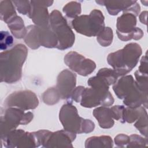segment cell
Here are the masks:
<instances>
[{"label": "cell", "instance_id": "484cf974", "mask_svg": "<svg viewBox=\"0 0 148 148\" xmlns=\"http://www.w3.org/2000/svg\"><path fill=\"white\" fill-rule=\"evenodd\" d=\"M135 121L134 125L135 127L139 131L142 135L147 138V113L145 108L143 110L140 115Z\"/></svg>", "mask_w": 148, "mask_h": 148}, {"label": "cell", "instance_id": "44dd1931", "mask_svg": "<svg viewBox=\"0 0 148 148\" xmlns=\"http://www.w3.org/2000/svg\"><path fill=\"white\" fill-rule=\"evenodd\" d=\"M17 15L14 5L12 1H1L0 2V18L5 23Z\"/></svg>", "mask_w": 148, "mask_h": 148}, {"label": "cell", "instance_id": "836d02e7", "mask_svg": "<svg viewBox=\"0 0 148 148\" xmlns=\"http://www.w3.org/2000/svg\"><path fill=\"white\" fill-rule=\"evenodd\" d=\"M147 54H146L142 57L138 71L143 74L147 75Z\"/></svg>", "mask_w": 148, "mask_h": 148}, {"label": "cell", "instance_id": "4316f807", "mask_svg": "<svg viewBox=\"0 0 148 148\" xmlns=\"http://www.w3.org/2000/svg\"><path fill=\"white\" fill-rule=\"evenodd\" d=\"M97 75L105 79L110 86L113 84L119 78V76L116 71L113 69L110 68H101L98 71Z\"/></svg>", "mask_w": 148, "mask_h": 148}, {"label": "cell", "instance_id": "4fadbf2b", "mask_svg": "<svg viewBox=\"0 0 148 148\" xmlns=\"http://www.w3.org/2000/svg\"><path fill=\"white\" fill-rule=\"evenodd\" d=\"M53 1H31L30 10L28 14L35 25L46 27L49 25L50 14L47 7L53 3Z\"/></svg>", "mask_w": 148, "mask_h": 148}, {"label": "cell", "instance_id": "f546056e", "mask_svg": "<svg viewBox=\"0 0 148 148\" xmlns=\"http://www.w3.org/2000/svg\"><path fill=\"white\" fill-rule=\"evenodd\" d=\"M12 2L18 13L24 15L28 14L30 10L29 1H13Z\"/></svg>", "mask_w": 148, "mask_h": 148}, {"label": "cell", "instance_id": "5bb4252c", "mask_svg": "<svg viewBox=\"0 0 148 148\" xmlns=\"http://www.w3.org/2000/svg\"><path fill=\"white\" fill-rule=\"evenodd\" d=\"M76 134L65 130L56 132L49 131L46 134L42 146L43 147H72V142L75 140Z\"/></svg>", "mask_w": 148, "mask_h": 148}, {"label": "cell", "instance_id": "83f0119b", "mask_svg": "<svg viewBox=\"0 0 148 148\" xmlns=\"http://www.w3.org/2000/svg\"><path fill=\"white\" fill-rule=\"evenodd\" d=\"M130 142L127 147H146L147 143V138H143L137 134H132L130 136Z\"/></svg>", "mask_w": 148, "mask_h": 148}, {"label": "cell", "instance_id": "f1b7e54d", "mask_svg": "<svg viewBox=\"0 0 148 148\" xmlns=\"http://www.w3.org/2000/svg\"><path fill=\"white\" fill-rule=\"evenodd\" d=\"M13 43L12 36L8 31L1 32V50H6L8 48L11 47Z\"/></svg>", "mask_w": 148, "mask_h": 148}, {"label": "cell", "instance_id": "3957f363", "mask_svg": "<svg viewBox=\"0 0 148 148\" xmlns=\"http://www.w3.org/2000/svg\"><path fill=\"white\" fill-rule=\"evenodd\" d=\"M59 119L64 130L76 134L90 133L95 128L94 123L80 117L76 108L69 102L60 109Z\"/></svg>", "mask_w": 148, "mask_h": 148}, {"label": "cell", "instance_id": "d6986e66", "mask_svg": "<svg viewBox=\"0 0 148 148\" xmlns=\"http://www.w3.org/2000/svg\"><path fill=\"white\" fill-rule=\"evenodd\" d=\"M7 25L14 37L17 39L24 38L27 34V27L21 17L16 15L8 22Z\"/></svg>", "mask_w": 148, "mask_h": 148}, {"label": "cell", "instance_id": "9a60e30c", "mask_svg": "<svg viewBox=\"0 0 148 148\" xmlns=\"http://www.w3.org/2000/svg\"><path fill=\"white\" fill-rule=\"evenodd\" d=\"M76 84V75L68 69L62 71L57 79L56 88L61 99H67L71 98V94Z\"/></svg>", "mask_w": 148, "mask_h": 148}, {"label": "cell", "instance_id": "d4e9b609", "mask_svg": "<svg viewBox=\"0 0 148 148\" xmlns=\"http://www.w3.org/2000/svg\"><path fill=\"white\" fill-rule=\"evenodd\" d=\"M113 30L109 27H105L104 29L97 36V40L99 44L103 47H108L113 42Z\"/></svg>", "mask_w": 148, "mask_h": 148}, {"label": "cell", "instance_id": "6da1fadb", "mask_svg": "<svg viewBox=\"0 0 148 148\" xmlns=\"http://www.w3.org/2000/svg\"><path fill=\"white\" fill-rule=\"evenodd\" d=\"M28 54L27 47L18 44L0 54L1 82L8 84L19 81L22 77V68Z\"/></svg>", "mask_w": 148, "mask_h": 148}, {"label": "cell", "instance_id": "ffe728a7", "mask_svg": "<svg viewBox=\"0 0 148 148\" xmlns=\"http://www.w3.org/2000/svg\"><path fill=\"white\" fill-rule=\"evenodd\" d=\"M113 146L112 138L107 135L91 136L85 141L86 148H112Z\"/></svg>", "mask_w": 148, "mask_h": 148}, {"label": "cell", "instance_id": "ba28073f", "mask_svg": "<svg viewBox=\"0 0 148 148\" xmlns=\"http://www.w3.org/2000/svg\"><path fill=\"white\" fill-rule=\"evenodd\" d=\"M136 25V17L131 13L124 12L117 19L116 33L119 39L123 41L140 39L143 32Z\"/></svg>", "mask_w": 148, "mask_h": 148}, {"label": "cell", "instance_id": "2e32d148", "mask_svg": "<svg viewBox=\"0 0 148 148\" xmlns=\"http://www.w3.org/2000/svg\"><path fill=\"white\" fill-rule=\"evenodd\" d=\"M135 84L132 75L122 76L113 84V90L119 99L125 98L131 91Z\"/></svg>", "mask_w": 148, "mask_h": 148}, {"label": "cell", "instance_id": "5b68a950", "mask_svg": "<svg viewBox=\"0 0 148 148\" xmlns=\"http://www.w3.org/2000/svg\"><path fill=\"white\" fill-rule=\"evenodd\" d=\"M49 25L57 38V49L64 50L73 46L75 34L59 10H54L50 14Z\"/></svg>", "mask_w": 148, "mask_h": 148}, {"label": "cell", "instance_id": "277c9868", "mask_svg": "<svg viewBox=\"0 0 148 148\" xmlns=\"http://www.w3.org/2000/svg\"><path fill=\"white\" fill-rule=\"evenodd\" d=\"M105 17L101 11L92 10L88 15H80L72 21V28L77 32L88 37L97 36L105 27Z\"/></svg>", "mask_w": 148, "mask_h": 148}, {"label": "cell", "instance_id": "603a6c76", "mask_svg": "<svg viewBox=\"0 0 148 148\" xmlns=\"http://www.w3.org/2000/svg\"><path fill=\"white\" fill-rule=\"evenodd\" d=\"M61 99L59 92L56 87H50L42 94V99L45 103L53 105L57 103Z\"/></svg>", "mask_w": 148, "mask_h": 148}, {"label": "cell", "instance_id": "1f68e13d", "mask_svg": "<svg viewBox=\"0 0 148 148\" xmlns=\"http://www.w3.org/2000/svg\"><path fill=\"white\" fill-rule=\"evenodd\" d=\"M114 143L116 146L120 147H127L130 142V136L124 134H118L114 139Z\"/></svg>", "mask_w": 148, "mask_h": 148}, {"label": "cell", "instance_id": "ac0fdd59", "mask_svg": "<svg viewBox=\"0 0 148 148\" xmlns=\"http://www.w3.org/2000/svg\"><path fill=\"white\" fill-rule=\"evenodd\" d=\"M95 2L99 5L105 6L109 14L115 16L121 11L125 12L136 1H95Z\"/></svg>", "mask_w": 148, "mask_h": 148}, {"label": "cell", "instance_id": "4dcf8cb0", "mask_svg": "<svg viewBox=\"0 0 148 148\" xmlns=\"http://www.w3.org/2000/svg\"><path fill=\"white\" fill-rule=\"evenodd\" d=\"M110 108L112 113L113 119L117 121H119L122 123H124L123 119V114L124 106L123 105H115Z\"/></svg>", "mask_w": 148, "mask_h": 148}, {"label": "cell", "instance_id": "8fae6325", "mask_svg": "<svg viewBox=\"0 0 148 148\" xmlns=\"http://www.w3.org/2000/svg\"><path fill=\"white\" fill-rule=\"evenodd\" d=\"M7 148H35L38 145L33 132H25L21 129L14 130L1 139Z\"/></svg>", "mask_w": 148, "mask_h": 148}, {"label": "cell", "instance_id": "9c48e42d", "mask_svg": "<svg viewBox=\"0 0 148 148\" xmlns=\"http://www.w3.org/2000/svg\"><path fill=\"white\" fill-rule=\"evenodd\" d=\"M4 105L7 108L14 107L25 111L36 109L39 105V99L33 91L20 90L9 95L4 101Z\"/></svg>", "mask_w": 148, "mask_h": 148}, {"label": "cell", "instance_id": "d6a6232c", "mask_svg": "<svg viewBox=\"0 0 148 148\" xmlns=\"http://www.w3.org/2000/svg\"><path fill=\"white\" fill-rule=\"evenodd\" d=\"M84 88V87L82 86L76 87L73 90V91H72L70 98H72L75 102L77 103L80 102L81 95Z\"/></svg>", "mask_w": 148, "mask_h": 148}, {"label": "cell", "instance_id": "30bf717a", "mask_svg": "<svg viewBox=\"0 0 148 148\" xmlns=\"http://www.w3.org/2000/svg\"><path fill=\"white\" fill-rule=\"evenodd\" d=\"M114 98L109 91H101L92 87L84 88L80 103L84 108H91L99 105L110 106L114 103Z\"/></svg>", "mask_w": 148, "mask_h": 148}, {"label": "cell", "instance_id": "7a4b0ae2", "mask_svg": "<svg viewBox=\"0 0 148 148\" xmlns=\"http://www.w3.org/2000/svg\"><path fill=\"white\" fill-rule=\"evenodd\" d=\"M142 50L136 43L127 44L123 49L108 54L107 62L119 77L131 72L137 65Z\"/></svg>", "mask_w": 148, "mask_h": 148}, {"label": "cell", "instance_id": "cb8c5ba5", "mask_svg": "<svg viewBox=\"0 0 148 148\" xmlns=\"http://www.w3.org/2000/svg\"><path fill=\"white\" fill-rule=\"evenodd\" d=\"M62 11L68 17L75 18L81 13V4L76 1L69 2L64 6Z\"/></svg>", "mask_w": 148, "mask_h": 148}, {"label": "cell", "instance_id": "7c38bea8", "mask_svg": "<svg viewBox=\"0 0 148 148\" xmlns=\"http://www.w3.org/2000/svg\"><path fill=\"white\" fill-rule=\"evenodd\" d=\"M65 64L79 75L87 76L96 68V64L89 58H85L76 51H70L64 57Z\"/></svg>", "mask_w": 148, "mask_h": 148}, {"label": "cell", "instance_id": "7402d4cb", "mask_svg": "<svg viewBox=\"0 0 148 148\" xmlns=\"http://www.w3.org/2000/svg\"><path fill=\"white\" fill-rule=\"evenodd\" d=\"M144 109L145 108L142 106L135 108L128 106L124 107L123 114L124 123L125 122L128 123H132L135 122L138 119Z\"/></svg>", "mask_w": 148, "mask_h": 148}, {"label": "cell", "instance_id": "e0dca14e", "mask_svg": "<svg viewBox=\"0 0 148 148\" xmlns=\"http://www.w3.org/2000/svg\"><path fill=\"white\" fill-rule=\"evenodd\" d=\"M92 114L101 128L109 129L114 125V121L110 108L103 106L97 107L94 109Z\"/></svg>", "mask_w": 148, "mask_h": 148}, {"label": "cell", "instance_id": "8992f818", "mask_svg": "<svg viewBox=\"0 0 148 148\" xmlns=\"http://www.w3.org/2000/svg\"><path fill=\"white\" fill-rule=\"evenodd\" d=\"M24 40L29 48L34 50L41 46L47 48H56L58 45L57 38L49 25L46 27L28 25Z\"/></svg>", "mask_w": 148, "mask_h": 148}, {"label": "cell", "instance_id": "e575fe53", "mask_svg": "<svg viewBox=\"0 0 148 148\" xmlns=\"http://www.w3.org/2000/svg\"><path fill=\"white\" fill-rule=\"evenodd\" d=\"M147 12L144 11V12H142L139 15L140 21L145 25L147 24Z\"/></svg>", "mask_w": 148, "mask_h": 148}, {"label": "cell", "instance_id": "52a82bcc", "mask_svg": "<svg viewBox=\"0 0 148 148\" xmlns=\"http://www.w3.org/2000/svg\"><path fill=\"white\" fill-rule=\"evenodd\" d=\"M33 118L34 114L31 112L25 113L24 110L17 108H8L1 116V139L19 125L29 124Z\"/></svg>", "mask_w": 148, "mask_h": 148}]
</instances>
